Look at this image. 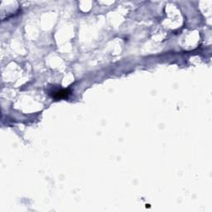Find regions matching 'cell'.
Returning a JSON list of instances; mask_svg holds the SVG:
<instances>
[{"instance_id":"cell-1","label":"cell","mask_w":212,"mask_h":212,"mask_svg":"<svg viewBox=\"0 0 212 212\" xmlns=\"http://www.w3.org/2000/svg\"><path fill=\"white\" fill-rule=\"evenodd\" d=\"M70 94V91L68 90H58V91H56L54 93V95H52V97H54L55 99H59L61 98H65L67 97Z\"/></svg>"}]
</instances>
